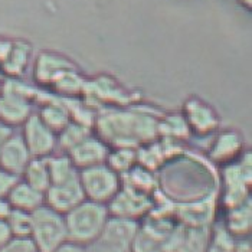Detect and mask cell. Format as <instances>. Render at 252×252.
Listing matches in <instances>:
<instances>
[{
  "instance_id": "obj_7",
  "label": "cell",
  "mask_w": 252,
  "mask_h": 252,
  "mask_svg": "<svg viewBox=\"0 0 252 252\" xmlns=\"http://www.w3.org/2000/svg\"><path fill=\"white\" fill-rule=\"evenodd\" d=\"M180 114L183 116L190 134L197 137L214 136L220 127V117L205 99L192 95L185 99Z\"/></svg>"
},
{
  "instance_id": "obj_20",
  "label": "cell",
  "mask_w": 252,
  "mask_h": 252,
  "mask_svg": "<svg viewBox=\"0 0 252 252\" xmlns=\"http://www.w3.org/2000/svg\"><path fill=\"white\" fill-rule=\"evenodd\" d=\"M46 164L52 183H62L79 176V170L72 164L71 158L63 152H55L54 155L46 157Z\"/></svg>"
},
{
  "instance_id": "obj_3",
  "label": "cell",
  "mask_w": 252,
  "mask_h": 252,
  "mask_svg": "<svg viewBox=\"0 0 252 252\" xmlns=\"http://www.w3.org/2000/svg\"><path fill=\"white\" fill-rule=\"evenodd\" d=\"M252 183V156L245 150L241 157L220 167V194L219 203L225 211L251 199Z\"/></svg>"
},
{
  "instance_id": "obj_31",
  "label": "cell",
  "mask_w": 252,
  "mask_h": 252,
  "mask_svg": "<svg viewBox=\"0 0 252 252\" xmlns=\"http://www.w3.org/2000/svg\"><path fill=\"white\" fill-rule=\"evenodd\" d=\"M55 252H85V247L74 244L71 241H66L63 245H61Z\"/></svg>"
},
{
  "instance_id": "obj_25",
  "label": "cell",
  "mask_w": 252,
  "mask_h": 252,
  "mask_svg": "<svg viewBox=\"0 0 252 252\" xmlns=\"http://www.w3.org/2000/svg\"><path fill=\"white\" fill-rule=\"evenodd\" d=\"M7 226L12 236H31L32 231V215L18 209H12L6 218Z\"/></svg>"
},
{
  "instance_id": "obj_34",
  "label": "cell",
  "mask_w": 252,
  "mask_h": 252,
  "mask_svg": "<svg viewBox=\"0 0 252 252\" xmlns=\"http://www.w3.org/2000/svg\"><path fill=\"white\" fill-rule=\"evenodd\" d=\"M13 131H15V128H12V127L6 126V124H3V123H0V149H1L3 141L10 136Z\"/></svg>"
},
{
  "instance_id": "obj_13",
  "label": "cell",
  "mask_w": 252,
  "mask_h": 252,
  "mask_svg": "<svg viewBox=\"0 0 252 252\" xmlns=\"http://www.w3.org/2000/svg\"><path fill=\"white\" fill-rule=\"evenodd\" d=\"M33 157L31 156L20 133L13 131L7 137L0 149V169L20 177L26 166Z\"/></svg>"
},
{
  "instance_id": "obj_2",
  "label": "cell",
  "mask_w": 252,
  "mask_h": 252,
  "mask_svg": "<svg viewBox=\"0 0 252 252\" xmlns=\"http://www.w3.org/2000/svg\"><path fill=\"white\" fill-rule=\"evenodd\" d=\"M65 216L68 241L87 247L97 241L110 219L107 205L85 199Z\"/></svg>"
},
{
  "instance_id": "obj_29",
  "label": "cell",
  "mask_w": 252,
  "mask_h": 252,
  "mask_svg": "<svg viewBox=\"0 0 252 252\" xmlns=\"http://www.w3.org/2000/svg\"><path fill=\"white\" fill-rule=\"evenodd\" d=\"M20 177L10 175L4 170L0 169V197H7L10 189L15 186V183L19 180Z\"/></svg>"
},
{
  "instance_id": "obj_23",
  "label": "cell",
  "mask_w": 252,
  "mask_h": 252,
  "mask_svg": "<svg viewBox=\"0 0 252 252\" xmlns=\"http://www.w3.org/2000/svg\"><path fill=\"white\" fill-rule=\"evenodd\" d=\"M238 239L229 232L222 222L209 228V236L205 252H235Z\"/></svg>"
},
{
  "instance_id": "obj_15",
  "label": "cell",
  "mask_w": 252,
  "mask_h": 252,
  "mask_svg": "<svg viewBox=\"0 0 252 252\" xmlns=\"http://www.w3.org/2000/svg\"><path fill=\"white\" fill-rule=\"evenodd\" d=\"M138 228H140V222H137V220L110 216V219L105 223L104 231L101 233V238L123 248L124 251L130 252L131 244L136 238Z\"/></svg>"
},
{
  "instance_id": "obj_33",
  "label": "cell",
  "mask_w": 252,
  "mask_h": 252,
  "mask_svg": "<svg viewBox=\"0 0 252 252\" xmlns=\"http://www.w3.org/2000/svg\"><path fill=\"white\" fill-rule=\"evenodd\" d=\"M12 211V206L9 205L6 197H0V219H6Z\"/></svg>"
},
{
  "instance_id": "obj_28",
  "label": "cell",
  "mask_w": 252,
  "mask_h": 252,
  "mask_svg": "<svg viewBox=\"0 0 252 252\" xmlns=\"http://www.w3.org/2000/svg\"><path fill=\"white\" fill-rule=\"evenodd\" d=\"M85 252H127L124 251L123 248L117 247L114 244L108 242L107 239L104 238H98L97 241H94L93 244L87 245L85 247Z\"/></svg>"
},
{
  "instance_id": "obj_24",
  "label": "cell",
  "mask_w": 252,
  "mask_h": 252,
  "mask_svg": "<svg viewBox=\"0 0 252 252\" xmlns=\"http://www.w3.org/2000/svg\"><path fill=\"white\" fill-rule=\"evenodd\" d=\"M105 163L118 175L124 176L137 164V149L134 147H111Z\"/></svg>"
},
{
  "instance_id": "obj_8",
  "label": "cell",
  "mask_w": 252,
  "mask_h": 252,
  "mask_svg": "<svg viewBox=\"0 0 252 252\" xmlns=\"http://www.w3.org/2000/svg\"><path fill=\"white\" fill-rule=\"evenodd\" d=\"M155 205V194L141 193L128 186L120 189L116 197L107 205L110 216L124 218L140 222L144 216L150 214Z\"/></svg>"
},
{
  "instance_id": "obj_26",
  "label": "cell",
  "mask_w": 252,
  "mask_h": 252,
  "mask_svg": "<svg viewBox=\"0 0 252 252\" xmlns=\"http://www.w3.org/2000/svg\"><path fill=\"white\" fill-rule=\"evenodd\" d=\"M130 252H164V242L140 226Z\"/></svg>"
},
{
  "instance_id": "obj_14",
  "label": "cell",
  "mask_w": 252,
  "mask_h": 252,
  "mask_svg": "<svg viewBox=\"0 0 252 252\" xmlns=\"http://www.w3.org/2000/svg\"><path fill=\"white\" fill-rule=\"evenodd\" d=\"M32 113V102L26 94L18 91H6L0 94V123L15 128L22 126Z\"/></svg>"
},
{
  "instance_id": "obj_10",
  "label": "cell",
  "mask_w": 252,
  "mask_h": 252,
  "mask_svg": "<svg viewBox=\"0 0 252 252\" xmlns=\"http://www.w3.org/2000/svg\"><path fill=\"white\" fill-rule=\"evenodd\" d=\"M245 152V137L235 128L218 130L208 149V158L212 164L226 166L236 161Z\"/></svg>"
},
{
  "instance_id": "obj_27",
  "label": "cell",
  "mask_w": 252,
  "mask_h": 252,
  "mask_svg": "<svg viewBox=\"0 0 252 252\" xmlns=\"http://www.w3.org/2000/svg\"><path fill=\"white\" fill-rule=\"evenodd\" d=\"M0 252H38L29 236H12L0 247Z\"/></svg>"
},
{
  "instance_id": "obj_21",
  "label": "cell",
  "mask_w": 252,
  "mask_h": 252,
  "mask_svg": "<svg viewBox=\"0 0 252 252\" xmlns=\"http://www.w3.org/2000/svg\"><path fill=\"white\" fill-rule=\"evenodd\" d=\"M20 179L39 192L45 193L51 186V176L48 170L46 158H32L26 169L23 170Z\"/></svg>"
},
{
  "instance_id": "obj_11",
  "label": "cell",
  "mask_w": 252,
  "mask_h": 252,
  "mask_svg": "<svg viewBox=\"0 0 252 252\" xmlns=\"http://www.w3.org/2000/svg\"><path fill=\"white\" fill-rule=\"evenodd\" d=\"M110 149L111 147L101 137L93 133L85 137L82 141H79L69 152H66V155L71 158L72 164L81 172L84 169L104 164L107 161Z\"/></svg>"
},
{
  "instance_id": "obj_18",
  "label": "cell",
  "mask_w": 252,
  "mask_h": 252,
  "mask_svg": "<svg viewBox=\"0 0 252 252\" xmlns=\"http://www.w3.org/2000/svg\"><path fill=\"white\" fill-rule=\"evenodd\" d=\"M36 114L57 134L71 121V114L66 107V102H61L59 99L42 102Z\"/></svg>"
},
{
  "instance_id": "obj_32",
  "label": "cell",
  "mask_w": 252,
  "mask_h": 252,
  "mask_svg": "<svg viewBox=\"0 0 252 252\" xmlns=\"http://www.w3.org/2000/svg\"><path fill=\"white\" fill-rule=\"evenodd\" d=\"M235 252H252L251 239H250V238H242V239H238V242H236V250H235Z\"/></svg>"
},
{
  "instance_id": "obj_6",
  "label": "cell",
  "mask_w": 252,
  "mask_h": 252,
  "mask_svg": "<svg viewBox=\"0 0 252 252\" xmlns=\"http://www.w3.org/2000/svg\"><path fill=\"white\" fill-rule=\"evenodd\" d=\"M20 136L33 158H46L58 152V137L33 111L20 126Z\"/></svg>"
},
{
  "instance_id": "obj_17",
  "label": "cell",
  "mask_w": 252,
  "mask_h": 252,
  "mask_svg": "<svg viewBox=\"0 0 252 252\" xmlns=\"http://www.w3.org/2000/svg\"><path fill=\"white\" fill-rule=\"evenodd\" d=\"M222 223L236 239L250 238L252 228V199L228 209Z\"/></svg>"
},
{
  "instance_id": "obj_22",
  "label": "cell",
  "mask_w": 252,
  "mask_h": 252,
  "mask_svg": "<svg viewBox=\"0 0 252 252\" xmlns=\"http://www.w3.org/2000/svg\"><path fill=\"white\" fill-rule=\"evenodd\" d=\"M93 133H94L93 127L71 120L57 134V137H58V152L59 150L63 153L69 152L74 146H77L79 141H82L85 137H88Z\"/></svg>"
},
{
  "instance_id": "obj_9",
  "label": "cell",
  "mask_w": 252,
  "mask_h": 252,
  "mask_svg": "<svg viewBox=\"0 0 252 252\" xmlns=\"http://www.w3.org/2000/svg\"><path fill=\"white\" fill-rule=\"evenodd\" d=\"M216 203H218L216 194H209L189 202L175 203L173 214L176 220L183 226L206 229L215 223Z\"/></svg>"
},
{
  "instance_id": "obj_12",
  "label": "cell",
  "mask_w": 252,
  "mask_h": 252,
  "mask_svg": "<svg viewBox=\"0 0 252 252\" xmlns=\"http://www.w3.org/2000/svg\"><path fill=\"white\" fill-rule=\"evenodd\" d=\"M84 200L85 196L79 183V176L62 183H52L45 192V205L62 215L68 214Z\"/></svg>"
},
{
  "instance_id": "obj_5",
  "label": "cell",
  "mask_w": 252,
  "mask_h": 252,
  "mask_svg": "<svg viewBox=\"0 0 252 252\" xmlns=\"http://www.w3.org/2000/svg\"><path fill=\"white\" fill-rule=\"evenodd\" d=\"M79 183L85 199L108 205L123 188V179L107 163L79 172Z\"/></svg>"
},
{
  "instance_id": "obj_16",
  "label": "cell",
  "mask_w": 252,
  "mask_h": 252,
  "mask_svg": "<svg viewBox=\"0 0 252 252\" xmlns=\"http://www.w3.org/2000/svg\"><path fill=\"white\" fill-rule=\"evenodd\" d=\"M6 199L12 206V209L23 211L28 214L35 212L36 209L45 205V193L36 190L22 179L15 183V186L10 189Z\"/></svg>"
},
{
  "instance_id": "obj_4",
  "label": "cell",
  "mask_w": 252,
  "mask_h": 252,
  "mask_svg": "<svg viewBox=\"0 0 252 252\" xmlns=\"http://www.w3.org/2000/svg\"><path fill=\"white\" fill-rule=\"evenodd\" d=\"M31 215L32 231L29 238L33 241L38 252H55L68 241L63 215L46 205L40 206Z\"/></svg>"
},
{
  "instance_id": "obj_19",
  "label": "cell",
  "mask_w": 252,
  "mask_h": 252,
  "mask_svg": "<svg viewBox=\"0 0 252 252\" xmlns=\"http://www.w3.org/2000/svg\"><path fill=\"white\" fill-rule=\"evenodd\" d=\"M156 131L158 138L173 140V141H185L190 136V131L188 128V124L180 113H170L161 118H157Z\"/></svg>"
},
{
  "instance_id": "obj_30",
  "label": "cell",
  "mask_w": 252,
  "mask_h": 252,
  "mask_svg": "<svg viewBox=\"0 0 252 252\" xmlns=\"http://www.w3.org/2000/svg\"><path fill=\"white\" fill-rule=\"evenodd\" d=\"M10 238H12V233H10V229L7 226L6 219H0V247L3 244H6Z\"/></svg>"
},
{
  "instance_id": "obj_1",
  "label": "cell",
  "mask_w": 252,
  "mask_h": 252,
  "mask_svg": "<svg viewBox=\"0 0 252 252\" xmlns=\"http://www.w3.org/2000/svg\"><path fill=\"white\" fill-rule=\"evenodd\" d=\"M157 117L141 108H108L95 117L94 130L110 147H140L157 138Z\"/></svg>"
}]
</instances>
